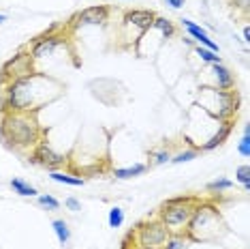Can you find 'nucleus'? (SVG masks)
Wrapping results in <instances>:
<instances>
[{"instance_id": "nucleus-10", "label": "nucleus", "mask_w": 250, "mask_h": 249, "mask_svg": "<svg viewBox=\"0 0 250 249\" xmlns=\"http://www.w3.org/2000/svg\"><path fill=\"white\" fill-rule=\"evenodd\" d=\"M64 41V37L62 35H43V37H39L37 41H35V45H32V52H30V56H32V60H41V58H47V56H52L54 52H56V48Z\"/></svg>"}, {"instance_id": "nucleus-16", "label": "nucleus", "mask_w": 250, "mask_h": 249, "mask_svg": "<svg viewBox=\"0 0 250 249\" xmlns=\"http://www.w3.org/2000/svg\"><path fill=\"white\" fill-rule=\"evenodd\" d=\"M52 228L56 232V236H58L60 245H66V243L71 241V230H69V224L64 222V219H54L52 222Z\"/></svg>"}, {"instance_id": "nucleus-15", "label": "nucleus", "mask_w": 250, "mask_h": 249, "mask_svg": "<svg viewBox=\"0 0 250 249\" xmlns=\"http://www.w3.org/2000/svg\"><path fill=\"white\" fill-rule=\"evenodd\" d=\"M146 170H147L146 163H135V166H130V168L113 170V176H116V178H135V176H141Z\"/></svg>"}, {"instance_id": "nucleus-29", "label": "nucleus", "mask_w": 250, "mask_h": 249, "mask_svg": "<svg viewBox=\"0 0 250 249\" xmlns=\"http://www.w3.org/2000/svg\"><path fill=\"white\" fill-rule=\"evenodd\" d=\"M64 204H66V208H69V211H75V213H77V211H82V204H79L75 198H66Z\"/></svg>"}, {"instance_id": "nucleus-3", "label": "nucleus", "mask_w": 250, "mask_h": 249, "mask_svg": "<svg viewBox=\"0 0 250 249\" xmlns=\"http://www.w3.org/2000/svg\"><path fill=\"white\" fill-rule=\"evenodd\" d=\"M218 225H220L218 206L209 204V202H199L190 215L188 224H186L184 234L190 243L208 241V239H212V236L218 234Z\"/></svg>"}, {"instance_id": "nucleus-24", "label": "nucleus", "mask_w": 250, "mask_h": 249, "mask_svg": "<svg viewBox=\"0 0 250 249\" xmlns=\"http://www.w3.org/2000/svg\"><path fill=\"white\" fill-rule=\"evenodd\" d=\"M233 187V180L229 178H216L212 183H208V191H212V194H220V191H227Z\"/></svg>"}, {"instance_id": "nucleus-11", "label": "nucleus", "mask_w": 250, "mask_h": 249, "mask_svg": "<svg viewBox=\"0 0 250 249\" xmlns=\"http://www.w3.org/2000/svg\"><path fill=\"white\" fill-rule=\"evenodd\" d=\"M154 20H156V13H154V11H147V9H133V11H126V13H124V18H122L124 24L139 28V32L150 30L152 24H154Z\"/></svg>"}, {"instance_id": "nucleus-5", "label": "nucleus", "mask_w": 250, "mask_h": 249, "mask_svg": "<svg viewBox=\"0 0 250 249\" xmlns=\"http://www.w3.org/2000/svg\"><path fill=\"white\" fill-rule=\"evenodd\" d=\"M137 249H165L171 232L167 230L161 219H146V222L137 224V228L130 232Z\"/></svg>"}, {"instance_id": "nucleus-32", "label": "nucleus", "mask_w": 250, "mask_h": 249, "mask_svg": "<svg viewBox=\"0 0 250 249\" xmlns=\"http://www.w3.org/2000/svg\"><path fill=\"white\" fill-rule=\"evenodd\" d=\"M244 41H246V43L250 41V28H248V26L244 28Z\"/></svg>"}, {"instance_id": "nucleus-2", "label": "nucleus", "mask_w": 250, "mask_h": 249, "mask_svg": "<svg viewBox=\"0 0 250 249\" xmlns=\"http://www.w3.org/2000/svg\"><path fill=\"white\" fill-rule=\"evenodd\" d=\"M45 131L37 121V112H4L0 116V140L15 152L35 149Z\"/></svg>"}, {"instance_id": "nucleus-30", "label": "nucleus", "mask_w": 250, "mask_h": 249, "mask_svg": "<svg viewBox=\"0 0 250 249\" xmlns=\"http://www.w3.org/2000/svg\"><path fill=\"white\" fill-rule=\"evenodd\" d=\"M231 4H233L235 9L244 11V13H248V4H250V0H231Z\"/></svg>"}, {"instance_id": "nucleus-20", "label": "nucleus", "mask_w": 250, "mask_h": 249, "mask_svg": "<svg viewBox=\"0 0 250 249\" xmlns=\"http://www.w3.org/2000/svg\"><path fill=\"white\" fill-rule=\"evenodd\" d=\"M171 150L169 149H158L150 152V166H163V163L171 161Z\"/></svg>"}, {"instance_id": "nucleus-26", "label": "nucleus", "mask_w": 250, "mask_h": 249, "mask_svg": "<svg viewBox=\"0 0 250 249\" xmlns=\"http://www.w3.org/2000/svg\"><path fill=\"white\" fill-rule=\"evenodd\" d=\"M235 180H237V183H242L246 191H250V168L248 166H240V168H237Z\"/></svg>"}, {"instance_id": "nucleus-6", "label": "nucleus", "mask_w": 250, "mask_h": 249, "mask_svg": "<svg viewBox=\"0 0 250 249\" xmlns=\"http://www.w3.org/2000/svg\"><path fill=\"white\" fill-rule=\"evenodd\" d=\"M203 93L212 97L214 103H203L206 110L214 118L223 121H233V116L240 110V95L237 90H218V88H203Z\"/></svg>"}, {"instance_id": "nucleus-22", "label": "nucleus", "mask_w": 250, "mask_h": 249, "mask_svg": "<svg viewBox=\"0 0 250 249\" xmlns=\"http://www.w3.org/2000/svg\"><path fill=\"white\" fill-rule=\"evenodd\" d=\"M195 52H197V56L201 60H206V62H212V65H220V56L216 54V52H212V50H208V48H201V45H199V48H195Z\"/></svg>"}, {"instance_id": "nucleus-4", "label": "nucleus", "mask_w": 250, "mask_h": 249, "mask_svg": "<svg viewBox=\"0 0 250 249\" xmlns=\"http://www.w3.org/2000/svg\"><path fill=\"white\" fill-rule=\"evenodd\" d=\"M199 198H173V200L163 202L158 208V219L167 225V230L171 234H184L186 224H188L192 211L199 204Z\"/></svg>"}, {"instance_id": "nucleus-28", "label": "nucleus", "mask_w": 250, "mask_h": 249, "mask_svg": "<svg viewBox=\"0 0 250 249\" xmlns=\"http://www.w3.org/2000/svg\"><path fill=\"white\" fill-rule=\"evenodd\" d=\"M248 146H250V129H248V124H246V127H244V138H242V142H240V152H242L244 157L250 155Z\"/></svg>"}, {"instance_id": "nucleus-17", "label": "nucleus", "mask_w": 250, "mask_h": 249, "mask_svg": "<svg viewBox=\"0 0 250 249\" xmlns=\"http://www.w3.org/2000/svg\"><path fill=\"white\" fill-rule=\"evenodd\" d=\"M152 28H156L158 32L165 37V39H171L175 35V26H173V22L171 20H167V18H158L156 15V20H154V24H152Z\"/></svg>"}, {"instance_id": "nucleus-13", "label": "nucleus", "mask_w": 250, "mask_h": 249, "mask_svg": "<svg viewBox=\"0 0 250 249\" xmlns=\"http://www.w3.org/2000/svg\"><path fill=\"white\" fill-rule=\"evenodd\" d=\"M231 129H233V121H223L218 127V131L201 146V150H214V149H218V146H223L227 142V138L231 135Z\"/></svg>"}, {"instance_id": "nucleus-19", "label": "nucleus", "mask_w": 250, "mask_h": 249, "mask_svg": "<svg viewBox=\"0 0 250 249\" xmlns=\"http://www.w3.org/2000/svg\"><path fill=\"white\" fill-rule=\"evenodd\" d=\"M56 183H62V185H71V187H82L86 180L79 178V176H71V174H64V172H52V176H49Z\"/></svg>"}, {"instance_id": "nucleus-8", "label": "nucleus", "mask_w": 250, "mask_h": 249, "mask_svg": "<svg viewBox=\"0 0 250 249\" xmlns=\"http://www.w3.org/2000/svg\"><path fill=\"white\" fill-rule=\"evenodd\" d=\"M109 22V7L107 4H94L83 11H79L71 18V28L79 26H103Z\"/></svg>"}, {"instance_id": "nucleus-9", "label": "nucleus", "mask_w": 250, "mask_h": 249, "mask_svg": "<svg viewBox=\"0 0 250 249\" xmlns=\"http://www.w3.org/2000/svg\"><path fill=\"white\" fill-rule=\"evenodd\" d=\"M30 161L32 163H39V166H43V168H47V170H56V168L64 166L66 157L60 155V152H56L52 146L45 142V140H41V142H39L35 149H32Z\"/></svg>"}, {"instance_id": "nucleus-14", "label": "nucleus", "mask_w": 250, "mask_h": 249, "mask_svg": "<svg viewBox=\"0 0 250 249\" xmlns=\"http://www.w3.org/2000/svg\"><path fill=\"white\" fill-rule=\"evenodd\" d=\"M214 67V77H216V88L218 90H233L235 88V77H233L231 69L220 62V65H212Z\"/></svg>"}, {"instance_id": "nucleus-12", "label": "nucleus", "mask_w": 250, "mask_h": 249, "mask_svg": "<svg viewBox=\"0 0 250 249\" xmlns=\"http://www.w3.org/2000/svg\"><path fill=\"white\" fill-rule=\"evenodd\" d=\"M180 22H182V26H184L186 30H188V35H190L192 39H197L201 48H208V50H212V52L218 54V45H216L212 39H209V35H208L206 30H203L201 26H197L195 22H190V20H186V18H184V20H180Z\"/></svg>"}, {"instance_id": "nucleus-23", "label": "nucleus", "mask_w": 250, "mask_h": 249, "mask_svg": "<svg viewBox=\"0 0 250 249\" xmlns=\"http://www.w3.org/2000/svg\"><path fill=\"white\" fill-rule=\"evenodd\" d=\"M37 204L41 206V208H45V211H58V208H60V202L56 200L54 196H49V194H43V196H39Z\"/></svg>"}, {"instance_id": "nucleus-31", "label": "nucleus", "mask_w": 250, "mask_h": 249, "mask_svg": "<svg viewBox=\"0 0 250 249\" xmlns=\"http://www.w3.org/2000/svg\"><path fill=\"white\" fill-rule=\"evenodd\" d=\"M165 2H167L169 7H173V9H180V7H184L186 0H165Z\"/></svg>"}, {"instance_id": "nucleus-25", "label": "nucleus", "mask_w": 250, "mask_h": 249, "mask_svg": "<svg viewBox=\"0 0 250 249\" xmlns=\"http://www.w3.org/2000/svg\"><path fill=\"white\" fill-rule=\"evenodd\" d=\"M107 222H109V228H120L124 224V211L120 206H113L109 211V217H107Z\"/></svg>"}, {"instance_id": "nucleus-7", "label": "nucleus", "mask_w": 250, "mask_h": 249, "mask_svg": "<svg viewBox=\"0 0 250 249\" xmlns=\"http://www.w3.org/2000/svg\"><path fill=\"white\" fill-rule=\"evenodd\" d=\"M32 71H35L32 69V56L20 52L2 65V69H0V82L11 84V82L20 80V77H24V75H30Z\"/></svg>"}, {"instance_id": "nucleus-18", "label": "nucleus", "mask_w": 250, "mask_h": 249, "mask_svg": "<svg viewBox=\"0 0 250 249\" xmlns=\"http://www.w3.org/2000/svg\"><path fill=\"white\" fill-rule=\"evenodd\" d=\"M11 187H13L15 194H18V196H24V198H32V196H37V194H39L35 187L28 185V183H24L21 178H13V180H11Z\"/></svg>"}, {"instance_id": "nucleus-27", "label": "nucleus", "mask_w": 250, "mask_h": 249, "mask_svg": "<svg viewBox=\"0 0 250 249\" xmlns=\"http://www.w3.org/2000/svg\"><path fill=\"white\" fill-rule=\"evenodd\" d=\"M197 155H199V152H197L195 149L182 150V152H178V155H173V157H171V163H184V161H192V159H197Z\"/></svg>"}, {"instance_id": "nucleus-21", "label": "nucleus", "mask_w": 250, "mask_h": 249, "mask_svg": "<svg viewBox=\"0 0 250 249\" xmlns=\"http://www.w3.org/2000/svg\"><path fill=\"white\" fill-rule=\"evenodd\" d=\"M188 245H190V241L186 239V234H171L165 249H188Z\"/></svg>"}, {"instance_id": "nucleus-33", "label": "nucleus", "mask_w": 250, "mask_h": 249, "mask_svg": "<svg viewBox=\"0 0 250 249\" xmlns=\"http://www.w3.org/2000/svg\"><path fill=\"white\" fill-rule=\"evenodd\" d=\"M4 22H7V15H2V13H0V24H4Z\"/></svg>"}, {"instance_id": "nucleus-1", "label": "nucleus", "mask_w": 250, "mask_h": 249, "mask_svg": "<svg viewBox=\"0 0 250 249\" xmlns=\"http://www.w3.org/2000/svg\"><path fill=\"white\" fill-rule=\"evenodd\" d=\"M43 73L32 71L30 75H24L20 80L7 84L4 90V107L2 112H39L45 103L56 99V95H49V88L56 80L47 77L43 82Z\"/></svg>"}]
</instances>
